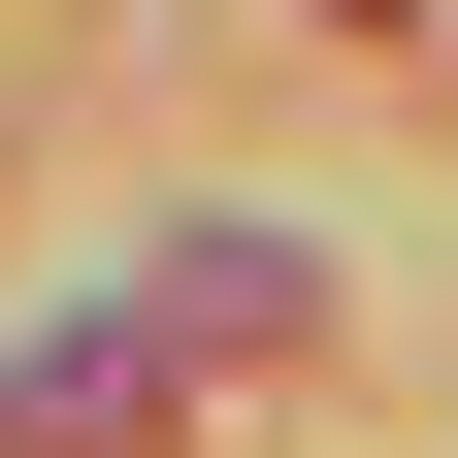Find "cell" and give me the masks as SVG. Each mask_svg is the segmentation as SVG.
<instances>
[{
    "label": "cell",
    "mask_w": 458,
    "mask_h": 458,
    "mask_svg": "<svg viewBox=\"0 0 458 458\" xmlns=\"http://www.w3.org/2000/svg\"><path fill=\"white\" fill-rule=\"evenodd\" d=\"M131 327H164L197 393H262V360H327V262H295V229H164V262H131Z\"/></svg>",
    "instance_id": "1"
},
{
    "label": "cell",
    "mask_w": 458,
    "mask_h": 458,
    "mask_svg": "<svg viewBox=\"0 0 458 458\" xmlns=\"http://www.w3.org/2000/svg\"><path fill=\"white\" fill-rule=\"evenodd\" d=\"M164 426H197V360H164L131 295H98V327H33V360H0V458H164Z\"/></svg>",
    "instance_id": "2"
}]
</instances>
